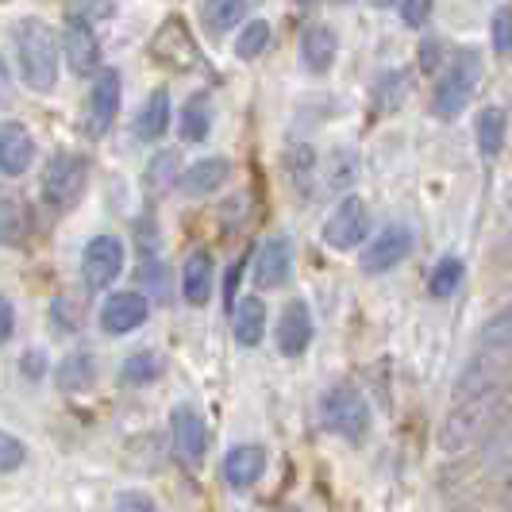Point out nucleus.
Returning <instances> with one entry per match:
<instances>
[{"label":"nucleus","mask_w":512,"mask_h":512,"mask_svg":"<svg viewBox=\"0 0 512 512\" xmlns=\"http://www.w3.org/2000/svg\"><path fill=\"white\" fill-rule=\"evenodd\" d=\"M497 409H501V389L497 385L466 393V397H455V409L447 412L443 424H439V451L443 455L470 451L478 439L486 436V428L493 424Z\"/></svg>","instance_id":"1"},{"label":"nucleus","mask_w":512,"mask_h":512,"mask_svg":"<svg viewBox=\"0 0 512 512\" xmlns=\"http://www.w3.org/2000/svg\"><path fill=\"white\" fill-rule=\"evenodd\" d=\"M12 43H16V62H20L27 89L51 93L58 81V39H54L51 24L27 16L12 27Z\"/></svg>","instance_id":"2"},{"label":"nucleus","mask_w":512,"mask_h":512,"mask_svg":"<svg viewBox=\"0 0 512 512\" xmlns=\"http://www.w3.org/2000/svg\"><path fill=\"white\" fill-rule=\"evenodd\" d=\"M478 81H482V54L478 51H459L447 70L439 77L436 97H432V112L439 120H455L462 116V108L470 104V97L478 93Z\"/></svg>","instance_id":"3"},{"label":"nucleus","mask_w":512,"mask_h":512,"mask_svg":"<svg viewBox=\"0 0 512 512\" xmlns=\"http://www.w3.org/2000/svg\"><path fill=\"white\" fill-rule=\"evenodd\" d=\"M320 420H324L328 432L355 443V439H362L370 432V405H366V397H362L359 389L335 385V389L324 393V401H320Z\"/></svg>","instance_id":"4"},{"label":"nucleus","mask_w":512,"mask_h":512,"mask_svg":"<svg viewBox=\"0 0 512 512\" xmlns=\"http://www.w3.org/2000/svg\"><path fill=\"white\" fill-rule=\"evenodd\" d=\"M89 181V162L77 151H58L43 170V201L51 208H70L85 193Z\"/></svg>","instance_id":"5"},{"label":"nucleus","mask_w":512,"mask_h":512,"mask_svg":"<svg viewBox=\"0 0 512 512\" xmlns=\"http://www.w3.org/2000/svg\"><path fill=\"white\" fill-rule=\"evenodd\" d=\"M324 243L332 247V251H355L359 243L370 239V208L362 197H343L335 212L324 220Z\"/></svg>","instance_id":"6"},{"label":"nucleus","mask_w":512,"mask_h":512,"mask_svg":"<svg viewBox=\"0 0 512 512\" xmlns=\"http://www.w3.org/2000/svg\"><path fill=\"white\" fill-rule=\"evenodd\" d=\"M124 258H128V251H124V243H120L116 235H97V239H89L85 251H81L85 285H89V289H108V285L124 274Z\"/></svg>","instance_id":"7"},{"label":"nucleus","mask_w":512,"mask_h":512,"mask_svg":"<svg viewBox=\"0 0 512 512\" xmlns=\"http://www.w3.org/2000/svg\"><path fill=\"white\" fill-rule=\"evenodd\" d=\"M120 101H124V81H120V70H101L97 81H93L89 104H85V131H89L93 139L108 135V128L116 124V116H120Z\"/></svg>","instance_id":"8"},{"label":"nucleus","mask_w":512,"mask_h":512,"mask_svg":"<svg viewBox=\"0 0 512 512\" xmlns=\"http://www.w3.org/2000/svg\"><path fill=\"white\" fill-rule=\"evenodd\" d=\"M154 62H162L166 70H193L197 66V43L189 35V27L181 16H170L166 24L154 31L151 39Z\"/></svg>","instance_id":"9"},{"label":"nucleus","mask_w":512,"mask_h":512,"mask_svg":"<svg viewBox=\"0 0 512 512\" xmlns=\"http://www.w3.org/2000/svg\"><path fill=\"white\" fill-rule=\"evenodd\" d=\"M170 432H174V455H178V462L189 466V470H197L208 451V432L201 412L193 409V405H178V409L170 412Z\"/></svg>","instance_id":"10"},{"label":"nucleus","mask_w":512,"mask_h":512,"mask_svg":"<svg viewBox=\"0 0 512 512\" xmlns=\"http://www.w3.org/2000/svg\"><path fill=\"white\" fill-rule=\"evenodd\" d=\"M412 251V231L405 224H389L382 228L366 247H362V270L366 274H385L393 266H401Z\"/></svg>","instance_id":"11"},{"label":"nucleus","mask_w":512,"mask_h":512,"mask_svg":"<svg viewBox=\"0 0 512 512\" xmlns=\"http://www.w3.org/2000/svg\"><path fill=\"white\" fill-rule=\"evenodd\" d=\"M62 54L70 62V70L81 77L97 74L101 70V43H97V31L85 16H70L66 31H62Z\"/></svg>","instance_id":"12"},{"label":"nucleus","mask_w":512,"mask_h":512,"mask_svg":"<svg viewBox=\"0 0 512 512\" xmlns=\"http://www.w3.org/2000/svg\"><path fill=\"white\" fill-rule=\"evenodd\" d=\"M151 316V301L143 293H112L101 308V328L108 335H128L135 328H143Z\"/></svg>","instance_id":"13"},{"label":"nucleus","mask_w":512,"mask_h":512,"mask_svg":"<svg viewBox=\"0 0 512 512\" xmlns=\"http://www.w3.org/2000/svg\"><path fill=\"white\" fill-rule=\"evenodd\" d=\"M31 162H35V135L20 120H8L0 128V174L4 178H24Z\"/></svg>","instance_id":"14"},{"label":"nucleus","mask_w":512,"mask_h":512,"mask_svg":"<svg viewBox=\"0 0 512 512\" xmlns=\"http://www.w3.org/2000/svg\"><path fill=\"white\" fill-rule=\"evenodd\" d=\"M289 270H293V247L285 235H270L255 255V285L258 289H278L289 282Z\"/></svg>","instance_id":"15"},{"label":"nucleus","mask_w":512,"mask_h":512,"mask_svg":"<svg viewBox=\"0 0 512 512\" xmlns=\"http://www.w3.org/2000/svg\"><path fill=\"white\" fill-rule=\"evenodd\" d=\"M274 339H278V351H282L285 359L305 355L308 343H312V312H308L305 301H289V305L282 308Z\"/></svg>","instance_id":"16"},{"label":"nucleus","mask_w":512,"mask_h":512,"mask_svg":"<svg viewBox=\"0 0 512 512\" xmlns=\"http://www.w3.org/2000/svg\"><path fill=\"white\" fill-rule=\"evenodd\" d=\"M339 54V35L328 24H308L301 31V62L308 74H328Z\"/></svg>","instance_id":"17"},{"label":"nucleus","mask_w":512,"mask_h":512,"mask_svg":"<svg viewBox=\"0 0 512 512\" xmlns=\"http://www.w3.org/2000/svg\"><path fill=\"white\" fill-rule=\"evenodd\" d=\"M266 470V451L258 443H239L224 459V482L231 489H251Z\"/></svg>","instance_id":"18"},{"label":"nucleus","mask_w":512,"mask_h":512,"mask_svg":"<svg viewBox=\"0 0 512 512\" xmlns=\"http://www.w3.org/2000/svg\"><path fill=\"white\" fill-rule=\"evenodd\" d=\"M231 174V162L228 158H201V162H193L189 170H181L178 174V189L185 197H208V193H216Z\"/></svg>","instance_id":"19"},{"label":"nucleus","mask_w":512,"mask_h":512,"mask_svg":"<svg viewBox=\"0 0 512 512\" xmlns=\"http://www.w3.org/2000/svg\"><path fill=\"white\" fill-rule=\"evenodd\" d=\"M212 255L208 251H193V255L185 258V266H181V297L189 301L193 308L208 305V297H212Z\"/></svg>","instance_id":"20"},{"label":"nucleus","mask_w":512,"mask_h":512,"mask_svg":"<svg viewBox=\"0 0 512 512\" xmlns=\"http://www.w3.org/2000/svg\"><path fill=\"white\" fill-rule=\"evenodd\" d=\"M166 131H170V93L154 89L151 97L143 101V108H139V116H135V139L158 143Z\"/></svg>","instance_id":"21"},{"label":"nucleus","mask_w":512,"mask_h":512,"mask_svg":"<svg viewBox=\"0 0 512 512\" xmlns=\"http://www.w3.org/2000/svg\"><path fill=\"white\" fill-rule=\"evenodd\" d=\"M355 178H359V154L351 147H335L320 166V181H324L328 193H347L355 185Z\"/></svg>","instance_id":"22"},{"label":"nucleus","mask_w":512,"mask_h":512,"mask_svg":"<svg viewBox=\"0 0 512 512\" xmlns=\"http://www.w3.org/2000/svg\"><path fill=\"white\" fill-rule=\"evenodd\" d=\"M231 328H235L239 347H258V343H262V335H266V301H258V297H243V301L235 305V320H231Z\"/></svg>","instance_id":"23"},{"label":"nucleus","mask_w":512,"mask_h":512,"mask_svg":"<svg viewBox=\"0 0 512 512\" xmlns=\"http://www.w3.org/2000/svg\"><path fill=\"white\" fill-rule=\"evenodd\" d=\"M505 135H509V116L497 108V104H489L478 112V124H474V139H478V151L486 154V158H497L501 147H505Z\"/></svg>","instance_id":"24"},{"label":"nucleus","mask_w":512,"mask_h":512,"mask_svg":"<svg viewBox=\"0 0 512 512\" xmlns=\"http://www.w3.org/2000/svg\"><path fill=\"white\" fill-rule=\"evenodd\" d=\"M247 0H205L201 4V24L208 35H228L235 24H243Z\"/></svg>","instance_id":"25"},{"label":"nucleus","mask_w":512,"mask_h":512,"mask_svg":"<svg viewBox=\"0 0 512 512\" xmlns=\"http://www.w3.org/2000/svg\"><path fill=\"white\" fill-rule=\"evenodd\" d=\"M478 343H482L486 355H509L512 351V301L501 308V312L489 316L482 335H478Z\"/></svg>","instance_id":"26"},{"label":"nucleus","mask_w":512,"mask_h":512,"mask_svg":"<svg viewBox=\"0 0 512 512\" xmlns=\"http://www.w3.org/2000/svg\"><path fill=\"white\" fill-rule=\"evenodd\" d=\"M162 370H166V362H162V355L158 351H135V355H128L124 359V366H120V382L128 385H151L162 378Z\"/></svg>","instance_id":"27"},{"label":"nucleus","mask_w":512,"mask_h":512,"mask_svg":"<svg viewBox=\"0 0 512 512\" xmlns=\"http://www.w3.org/2000/svg\"><path fill=\"white\" fill-rule=\"evenodd\" d=\"M93 374H97V366L93 359L81 351V355H70V359L58 366V389L62 393H81V389H89L93 385Z\"/></svg>","instance_id":"28"},{"label":"nucleus","mask_w":512,"mask_h":512,"mask_svg":"<svg viewBox=\"0 0 512 512\" xmlns=\"http://www.w3.org/2000/svg\"><path fill=\"white\" fill-rule=\"evenodd\" d=\"M266 47H270V24H266V20H251V24L239 31V39H235V54H239L243 62L258 58Z\"/></svg>","instance_id":"29"},{"label":"nucleus","mask_w":512,"mask_h":512,"mask_svg":"<svg viewBox=\"0 0 512 512\" xmlns=\"http://www.w3.org/2000/svg\"><path fill=\"white\" fill-rule=\"evenodd\" d=\"M212 128V116H208V104L197 97V101L185 104V112H181V139L185 143H201Z\"/></svg>","instance_id":"30"},{"label":"nucleus","mask_w":512,"mask_h":512,"mask_svg":"<svg viewBox=\"0 0 512 512\" xmlns=\"http://www.w3.org/2000/svg\"><path fill=\"white\" fill-rule=\"evenodd\" d=\"M462 282V262L459 258H443L436 270H432V278H428V293L432 297H451Z\"/></svg>","instance_id":"31"},{"label":"nucleus","mask_w":512,"mask_h":512,"mask_svg":"<svg viewBox=\"0 0 512 512\" xmlns=\"http://www.w3.org/2000/svg\"><path fill=\"white\" fill-rule=\"evenodd\" d=\"M27 462V447L24 439L8 436V432H0V474H16L20 466Z\"/></svg>","instance_id":"32"},{"label":"nucleus","mask_w":512,"mask_h":512,"mask_svg":"<svg viewBox=\"0 0 512 512\" xmlns=\"http://www.w3.org/2000/svg\"><path fill=\"white\" fill-rule=\"evenodd\" d=\"M20 216H24L20 201H0V239H4V243H20V239H24V228L16 224Z\"/></svg>","instance_id":"33"},{"label":"nucleus","mask_w":512,"mask_h":512,"mask_svg":"<svg viewBox=\"0 0 512 512\" xmlns=\"http://www.w3.org/2000/svg\"><path fill=\"white\" fill-rule=\"evenodd\" d=\"M112 512H158V505H154L143 489H124V493H116Z\"/></svg>","instance_id":"34"},{"label":"nucleus","mask_w":512,"mask_h":512,"mask_svg":"<svg viewBox=\"0 0 512 512\" xmlns=\"http://www.w3.org/2000/svg\"><path fill=\"white\" fill-rule=\"evenodd\" d=\"M493 47L501 54L512 51V8H501V12L493 16Z\"/></svg>","instance_id":"35"},{"label":"nucleus","mask_w":512,"mask_h":512,"mask_svg":"<svg viewBox=\"0 0 512 512\" xmlns=\"http://www.w3.org/2000/svg\"><path fill=\"white\" fill-rule=\"evenodd\" d=\"M174 166H178V154H174V151L158 154V158L151 162V170H147V185H151V189L166 185V181H170V174H174Z\"/></svg>","instance_id":"36"},{"label":"nucleus","mask_w":512,"mask_h":512,"mask_svg":"<svg viewBox=\"0 0 512 512\" xmlns=\"http://www.w3.org/2000/svg\"><path fill=\"white\" fill-rule=\"evenodd\" d=\"M432 16V0H401V20L409 27H424Z\"/></svg>","instance_id":"37"},{"label":"nucleus","mask_w":512,"mask_h":512,"mask_svg":"<svg viewBox=\"0 0 512 512\" xmlns=\"http://www.w3.org/2000/svg\"><path fill=\"white\" fill-rule=\"evenodd\" d=\"M143 278H147V285H151L154 297H162V301H166V293H170V278H166V266H147V270H143Z\"/></svg>","instance_id":"38"},{"label":"nucleus","mask_w":512,"mask_h":512,"mask_svg":"<svg viewBox=\"0 0 512 512\" xmlns=\"http://www.w3.org/2000/svg\"><path fill=\"white\" fill-rule=\"evenodd\" d=\"M12 328H16V308H12V301L0 297V343H8Z\"/></svg>","instance_id":"39"},{"label":"nucleus","mask_w":512,"mask_h":512,"mask_svg":"<svg viewBox=\"0 0 512 512\" xmlns=\"http://www.w3.org/2000/svg\"><path fill=\"white\" fill-rule=\"evenodd\" d=\"M239 270H243V258L228 270V285H224V305H235V285H239Z\"/></svg>","instance_id":"40"},{"label":"nucleus","mask_w":512,"mask_h":512,"mask_svg":"<svg viewBox=\"0 0 512 512\" xmlns=\"http://www.w3.org/2000/svg\"><path fill=\"white\" fill-rule=\"evenodd\" d=\"M43 355H35V351H31V355H24V374L27 378H43V374H47V366H43Z\"/></svg>","instance_id":"41"},{"label":"nucleus","mask_w":512,"mask_h":512,"mask_svg":"<svg viewBox=\"0 0 512 512\" xmlns=\"http://www.w3.org/2000/svg\"><path fill=\"white\" fill-rule=\"evenodd\" d=\"M370 4H378V8H389V4H393V0H370Z\"/></svg>","instance_id":"42"},{"label":"nucleus","mask_w":512,"mask_h":512,"mask_svg":"<svg viewBox=\"0 0 512 512\" xmlns=\"http://www.w3.org/2000/svg\"><path fill=\"white\" fill-rule=\"evenodd\" d=\"M289 512H301V509H289Z\"/></svg>","instance_id":"43"}]
</instances>
